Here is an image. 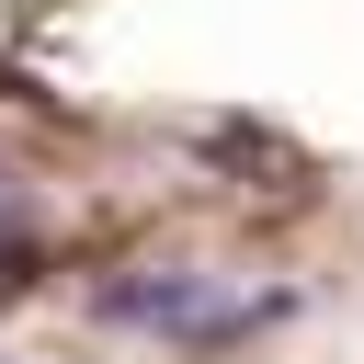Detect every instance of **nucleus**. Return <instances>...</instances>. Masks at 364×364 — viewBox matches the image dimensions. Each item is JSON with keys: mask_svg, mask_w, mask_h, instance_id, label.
Masks as SVG:
<instances>
[{"mask_svg": "<svg viewBox=\"0 0 364 364\" xmlns=\"http://www.w3.org/2000/svg\"><path fill=\"white\" fill-rule=\"evenodd\" d=\"M0 239H11V171H0ZM0 262H11V250H0Z\"/></svg>", "mask_w": 364, "mask_h": 364, "instance_id": "f257e3e1", "label": "nucleus"}]
</instances>
